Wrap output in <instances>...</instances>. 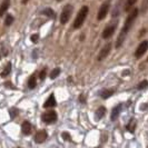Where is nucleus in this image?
Returning <instances> with one entry per match:
<instances>
[{
	"label": "nucleus",
	"mask_w": 148,
	"mask_h": 148,
	"mask_svg": "<svg viewBox=\"0 0 148 148\" xmlns=\"http://www.w3.org/2000/svg\"><path fill=\"white\" fill-rule=\"evenodd\" d=\"M147 148H148V147H147Z\"/></svg>",
	"instance_id": "33"
},
{
	"label": "nucleus",
	"mask_w": 148,
	"mask_h": 148,
	"mask_svg": "<svg viewBox=\"0 0 148 148\" xmlns=\"http://www.w3.org/2000/svg\"><path fill=\"white\" fill-rule=\"evenodd\" d=\"M137 16H138V9H137V8H134L133 10L130 11L129 16L127 17L126 21H125V25H124L123 29H121V31H120V34H119L118 39H117V42H116V47H117V48H119V47L123 45L124 40H125V38H126V35L128 34V31L130 30L134 21H135L136 18H137Z\"/></svg>",
	"instance_id": "1"
},
{
	"label": "nucleus",
	"mask_w": 148,
	"mask_h": 148,
	"mask_svg": "<svg viewBox=\"0 0 148 148\" xmlns=\"http://www.w3.org/2000/svg\"><path fill=\"white\" fill-rule=\"evenodd\" d=\"M137 2V0H127L126 2V6H125V11H129L132 8H133V6Z\"/></svg>",
	"instance_id": "20"
},
{
	"label": "nucleus",
	"mask_w": 148,
	"mask_h": 148,
	"mask_svg": "<svg viewBox=\"0 0 148 148\" xmlns=\"http://www.w3.org/2000/svg\"><path fill=\"white\" fill-rule=\"evenodd\" d=\"M17 114H18V110H17L16 108H12V109H10V116H11V118H15Z\"/></svg>",
	"instance_id": "27"
},
{
	"label": "nucleus",
	"mask_w": 148,
	"mask_h": 148,
	"mask_svg": "<svg viewBox=\"0 0 148 148\" xmlns=\"http://www.w3.org/2000/svg\"><path fill=\"white\" fill-rule=\"evenodd\" d=\"M37 85V82H36V76L35 75H31L30 78L28 79V87L30 89H34Z\"/></svg>",
	"instance_id": "17"
},
{
	"label": "nucleus",
	"mask_w": 148,
	"mask_h": 148,
	"mask_svg": "<svg viewBox=\"0 0 148 148\" xmlns=\"http://www.w3.org/2000/svg\"><path fill=\"white\" fill-rule=\"evenodd\" d=\"M88 11H89V8L87 7V6L82 7V9H80L79 12L77 14V17H76V19H75V21H74L75 29H79V28L82 27L84 21L86 20V17L88 16Z\"/></svg>",
	"instance_id": "2"
},
{
	"label": "nucleus",
	"mask_w": 148,
	"mask_h": 148,
	"mask_svg": "<svg viewBox=\"0 0 148 148\" xmlns=\"http://www.w3.org/2000/svg\"><path fill=\"white\" fill-rule=\"evenodd\" d=\"M21 1H22V3H27L29 0H21Z\"/></svg>",
	"instance_id": "29"
},
{
	"label": "nucleus",
	"mask_w": 148,
	"mask_h": 148,
	"mask_svg": "<svg viewBox=\"0 0 148 148\" xmlns=\"http://www.w3.org/2000/svg\"><path fill=\"white\" fill-rule=\"evenodd\" d=\"M62 138H64L65 140H68V141L71 140V137H70V135H69L68 133H66V132H65V133H62Z\"/></svg>",
	"instance_id": "25"
},
{
	"label": "nucleus",
	"mask_w": 148,
	"mask_h": 148,
	"mask_svg": "<svg viewBox=\"0 0 148 148\" xmlns=\"http://www.w3.org/2000/svg\"><path fill=\"white\" fill-rule=\"evenodd\" d=\"M148 49V41H141L139 46L137 47V49H136V51H135V57L136 58H140L141 56H144L145 55V52L147 51Z\"/></svg>",
	"instance_id": "7"
},
{
	"label": "nucleus",
	"mask_w": 148,
	"mask_h": 148,
	"mask_svg": "<svg viewBox=\"0 0 148 148\" xmlns=\"http://www.w3.org/2000/svg\"><path fill=\"white\" fill-rule=\"evenodd\" d=\"M79 100H80L82 103H85V101H86V99H85L84 95H80V97H79Z\"/></svg>",
	"instance_id": "28"
},
{
	"label": "nucleus",
	"mask_w": 148,
	"mask_h": 148,
	"mask_svg": "<svg viewBox=\"0 0 148 148\" xmlns=\"http://www.w3.org/2000/svg\"><path fill=\"white\" fill-rule=\"evenodd\" d=\"M114 92H115L114 89H103V90H100L99 96L101 97L103 99H107V98H109V97L112 96Z\"/></svg>",
	"instance_id": "12"
},
{
	"label": "nucleus",
	"mask_w": 148,
	"mask_h": 148,
	"mask_svg": "<svg viewBox=\"0 0 148 148\" xmlns=\"http://www.w3.org/2000/svg\"><path fill=\"white\" fill-rule=\"evenodd\" d=\"M31 130H32V126H31V124H30L29 121H23L21 125V132L23 135H26V136H28L31 134Z\"/></svg>",
	"instance_id": "10"
},
{
	"label": "nucleus",
	"mask_w": 148,
	"mask_h": 148,
	"mask_svg": "<svg viewBox=\"0 0 148 148\" xmlns=\"http://www.w3.org/2000/svg\"><path fill=\"white\" fill-rule=\"evenodd\" d=\"M14 22V17L11 15H8L5 19V26H10Z\"/></svg>",
	"instance_id": "22"
},
{
	"label": "nucleus",
	"mask_w": 148,
	"mask_h": 148,
	"mask_svg": "<svg viewBox=\"0 0 148 148\" xmlns=\"http://www.w3.org/2000/svg\"><path fill=\"white\" fill-rule=\"evenodd\" d=\"M48 138V134L46 130H38L36 135H35V141L37 144H42L44 141H46V139Z\"/></svg>",
	"instance_id": "9"
},
{
	"label": "nucleus",
	"mask_w": 148,
	"mask_h": 148,
	"mask_svg": "<svg viewBox=\"0 0 148 148\" xmlns=\"http://www.w3.org/2000/svg\"><path fill=\"white\" fill-rule=\"evenodd\" d=\"M121 109H123V106L121 105H117L114 109H112V111H111V116H110V119L112 120V121H115L116 119L118 118L119 114H120V111H121Z\"/></svg>",
	"instance_id": "11"
},
{
	"label": "nucleus",
	"mask_w": 148,
	"mask_h": 148,
	"mask_svg": "<svg viewBox=\"0 0 148 148\" xmlns=\"http://www.w3.org/2000/svg\"><path fill=\"white\" fill-rule=\"evenodd\" d=\"M46 75H47V69L45 68V69H42V70L40 71V75H39V78H40V80H44L45 78H46Z\"/></svg>",
	"instance_id": "24"
},
{
	"label": "nucleus",
	"mask_w": 148,
	"mask_h": 148,
	"mask_svg": "<svg viewBox=\"0 0 148 148\" xmlns=\"http://www.w3.org/2000/svg\"><path fill=\"white\" fill-rule=\"evenodd\" d=\"M109 7H110V2L109 1H106V2H104L100 6L99 11H98V15H97V19L98 20H103L105 17L107 16L108 11H109Z\"/></svg>",
	"instance_id": "5"
},
{
	"label": "nucleus",
	"mask_w": 148,
	"mask_h": 148,
	"mask_svg": "<svg viewBox=\"0 0 148 148\" xmlns=\"http://www.w3.org/2000/svg\"><path fill=\"white\" fill-rule=\"evenodd\" d=\"M56 106V99H55V96L53 95H50L49 98L46 100V103L44 104L45 108H51V107H55Z\"/></svg>",
	"instance_id": "15"
},
{
	"label": "nucleus",
	"mask_w": 148,
	"mask_h": 148,
	"mask_svg": "<svg viewBox=\"0 0 148 148\" xmlns=\"http://www.w3.org/2000/svg\"><path fill=\"white\" fill-rule=\"evenodd\" d=\"M10 6V0H3L0 5V17L6 14V11L8 10V8Z\"/></svg>",
	"instance_id": "13"
},
{
	"label": "nucleus",
	"mask_w": 148,
	"mask_h": 148,
	"mask_svg": "<svg viewBox=\"0 0 148 148\" xmlns=\"http://www.w3.org/2000/svg\"><path fill=\"white\" fill-rule=\"evenodd\" d=\"M41 118H42V120L46 124H52V123H55L57 120V112L53 110L47 111L42 115Z\"/></svg>",
	"instance_id": "6"
},
{
	"label": "nucleus",
	"mask_w": 148,
	"mask_h": 148,
	"mask_svg": "<svg viewBox=\"0 0 148 148\" xmlns=\"http://www.w3.org/2000/svg\"><path fill=\"white\" fill-rule=\"evenodd\" d=\"M10 70H11V64L8 62L7 65H6V67H5V69H3V71L0 74V76L1 77H7L8 75L10 74Z\"/></svg>",
	"instance_id": "19"
},
{
	"label": "nucleus",
	"mask_w": 148,
	"mask_h": 148,
	"mask_svg": "<svg viewBox=\"0 0 148 148\" xmlns=\"http://www.w3.org/2000/svg\"><path fill=\"white\" fill-rule=\"evenodd\" d=\"M117 25H118V20L110 22V23L104 29V31H103V38H104V39L110 38L111 36L114 35V32H115L116 28H117Z\"/></svg>",
	"instance_id": "3"
},
{
	"label": "nucleus",
	"mask_w": 148,
	"mask_h": 148,
	"mask_svg": "<svg viewBox=\"0 0 148 148\" xmlns=\"http://www.w3.org/2000/svg\"><path fill=\"white\" fill-rule=\"evenodd\" d=\"M126 129L129 132V133H134L135 129H136V120L135 119H132L126 126Z\"/></svg>",
	"instance_id": "16"
},
{
	"label": "nucleus",
	"mask_w": 148,
	"mask_h": 148,
	"mask_svg": "<svg viewBox=\"0 0 148 148\" xmlns=\"http://www.w3.org/2000/svg\"><path fill=\"white\" fill-rule=\"evenodd\" d=\"M71 14H73V6L71 5L65 6V8L61 11V15H60V22L61 23H67L68 20L70 19Z\"/></svg>",
	"instance_id": "4"
},
{
	"label": "nucleus",
	"mask_w": 148,
	"mask_h": 148,
	"mask_svg": "<svg viewBox=\"0 0 148 148\" xmlns=\"http://www.w3.org/2000/svg\"><path fill=\"white\" fill-rule=\"evenodd\" d=\"M60 74V69L59 68H55L53 70L51 71V74H50V78L51 79H55V78H57Z\"/></svg>",
	"instance_id": "21"
},
{
	"label": "nucleus",
	"mask_w": 148,
	"mask_h": 148,
	"mask_svg": "<svg viewBox=\"0 0 148 148\" xmlns=\"http://www.w3.org/2000/svg\"><path fill=\"white\" fill-rule=\"evenodd\" d=\"M38 39H39V35H38V34H35V35H32V36L30 37V40H31L32 42L38 41Z\"/></svg>",
	"instance_id": "26"
},
{
	"label": "nucleus",
	"mask_w": 148,
	"mask_h": 148,
	"mask_svg": "<svg viewBox=\"0 0 148 148\" xmlns=\"http://www.w3.org/2000/svg\"><path fill=\"white\" fill-rule=\"evenodd\" d=\"M0 58H1V56H0Z\"/></svg>",
	"instance_id": "32"
},
{
	"label": "nucleus",
	"mask_w": 148,
	"mask_h": 148,
	"mask_svg": "<svg viewBox=\"0 0 148 148\" xmlns=\"http://www.w3.org/2000/svg\"><path fill=\"white\" fill-rule=\"evenodd\" d=\"M110 49H111V44L109 42V44H106L101 48V50L99 51V53H98V57H97V60L98 61H101V60H104L108 55H109V52H110Z\"/></svg>",
	"instance_id": "8"
},
{
	"label": "nucleus",
	"mask_w": 148,
	"mask_h": 148,
	"mask_svg": "<svg viewBox=\"0 0 148 148\" xmlns=\"http://www.w3.org/2000/svg\"><path fill=\"white\" fill-rule=\"evenodd\" d=\"M148 86V82L147 80H143L141 82H139L138 84V86H137V89H139V90H141V89H145L146 87Z\"/></svg>",
	"instance_id": "23"
},
{
	"label": "nucleus",
	"mask_w": 148,
	"mask_h": 148,
	"mask_svg": "<svg viewBox=\"0 0 148 148\" xmlns=\"http://www.w3.org/2000/svg\"><path fill=\"white\" fill-rule=\"evenodd\" d=\"M106 115V108L104 106H100L98 109L96 110V114H95V119L96 120H100V119L104 117Z\"/></svg>",
	"instance_id": "14"
},
{
	"label": "nucleus",
	"mask_w": 148,
	"mask_h": 148,
	"mask_svg": "<svg viewBox=\"0 0 148 148\" xmlns=\"http://www.w3.org/2000/svg\"><path fill=\"white\" fill-rule=\"evenodd\" d=\"M147 61H148V58H147Z\"/></svg>",
	"instance_id": "31"
},
{
	"label": "nucleus",
	"mask_w": 148,
	"mask_h": 148,
	"mask_svg": "<svg viewBox=\"0 0 148 148\" xmlns=\"http://www.w3.org/2000/svg\"><path fill=\"white\" fill-rule=\"evenodd\" d=\"M40 14H41V15L47 16V17H49V18H53V17H55V12L52 11V9H50V8H46V9H44Z\"/></svg>",
	"instance_id": "18"
},
{
	"label": "nucleus",
	"mask_w": 148,
	"mask_h": 148,
	"mask_svg": "<svg viewBox=\"0 0 148 148\" xmlns=\"http://www.w3.org/2000/svg\"><path fill=\"white\" fill-rule=\"evenodd\" d=\"M57 1H60V0H57Z\"/></svg>",
	"instance_id": "30"
}]
</instances>
